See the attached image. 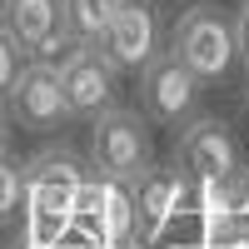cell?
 <instances>
[{
  "label": "cell",
  "mask_w": 249,
  "mask_h": 249,
  "mask_svg": "<svg viewBox=\"0 0 249 249\" xmlns=\"http://www.w3.org/2000/svg\"><path fill=\"white\" fill-rule=\"evenodd\" d=\"M170 50L190 65L204 85H219L239 60V40H234V20L219 5H190L175 30H170Z\"/></svg>",
  "instance_id": "cell-1"
},
{
  "label": "cell",
  "mask_w": 249,
  "mask_h": 249,
  "mask_svg": "<svg viewBox=\"0 0 249 249\" xmlns=\"http://www.w3.org/2000/svg\"><path fill=\"white\" fill-rule=\"evenodd\" d=\"M90 170L95 164H85L65 144L30 155L20 164V175H25V210L30 214H50V219H75V204H80V195L90 184Z\"/></svg>",
  "instance_id": "cell-2"
},
{
  "label": "cell",
  "mask_w": 249,
  "mask_h": 249,
  "mask_svg": "<svg viewBox=\"0 0 249 249\" xmlns=\"http://www.w3.org/2000/svg\"><path fill=\"white\" fill-rule=\"evenodd\" d=\"M90 164L100 175L115 179H140L155 164V144H150V115L140 110H105L90 120Z\"/></svg>",
  "instance_id": "cell-3"
},
{
  "label": "cell",
  "mask_w": 249,
  "mask_h": 249,
  "mask_svg": "<svg viewBox=\"0 0 249 249\" xmlns=\"http://www.w3.org/2000/svg\"><path fill=\"white\" fill-rule=\"evenodd\" d=\"M199 100H204V80L175 50H160L140 70V110L150 115V124H164V130L190 124L199 115Z\"/></svg>",
  "instance_id": "cell-4"
},
{
  "label": "cell",
  "mask_w": 249,
  "mask_h": 249,
  "mask_svg": "<svg viewBox=\"0 0 249 249\" xmlns=\"http://www.w3.org/2000/svg\"><path fill=\"white\" fill-rule=\"evenodd\" d=\"M5 110L20 130L35 135H55L65 120H75L70 100H65V80H60V65L50 60H25L15 75V85L5 90Z\"/></svg>",
  "instance_id": "cell-5"
},
{
  "label": "cell",
  "mask_w": 249,
  "mask_h": 249,
  "mask_svg": "<svg viewBox=\"0 0 249 249\" xmlns=\"http://www.w3.org/2000/svg\"><path fill=\"white\" fill-rule=\"evenodd\" d=\"M0 30L15 40V50L25 60H50L60 65L75 40L60 25V0H0Z\"/></svg>",
  "instance_id": "cell-6"
},
{
  "label": "cell",
  "mask_w": 249,
  "mask_h": 249,
  "mask_svg": "<svg viewBox=\"0 0 249 249\" xmlns=\"http://www.w3.org/2000/svg\"><path fill=\"white\" fill-rule=\"evenodd\" d=\"M175 164H179L190 179H234V175L244 170L239 140L230 135V124L214 120V115H195L190 124H179Z\"/></svg>",
  "instance_id": "cell-7"
},
{
  "label": "cell",
  "mask_w": 249,
  "mask_h": 249,
  "mask_svg": "<svg viewBox=\"0 0 249 249\" xmlns=\"http://www.w3.org/2000/svg\"><path fill=\"white\" fill-rule=\"evenodd\" d=\"M100 50L110 55V65L120 75H140L150 60L164 50V30H160V10L150 0H124L115 10L105 40H100Z\"/></svg>",
  "instance_id": "cell-8"
},
{
  "label": "cell",
  "mask_w": 249,
  "mask_h": 249,
  "mask_svg": "<svg viewBox=\"0 0 249 249\" xmlns=\"http://www.w3.org/2000/svg\"><path fill=\"white\" fill-rule=\"evenodd\" d=\"M60 80H65V100L80 120H95L120 105V70L100 45H75L60 60Z\"/></svg>",
  "instance_id": "cell-9"
},
{
  "label": "cell",
  "mask_w": 249,
  "mask_h": 249,
  "mask_svg": "<svg viewBox=\"0 0 249 249\" xmlns=\"http://www.w3.org/2000/svg\"><path fill=\"white\" fill-rule=\"evenodd\" d=\"M75 219L100 239V249H110L115 239L135 234V179L90 175L85 195H80V204H75Z\"/></svg>",
  "instance_id": "cell-10"
},
{
  "label": "cell",
  "mask_w": 249,
  "mask_h": 249,
  "mask_svg": "<svg viewBox=\"0 0 249 249\" xmlns=\"http://www.w3.org/2000/svg\"><path fill=\"white\" fill-rule=\"evenodd\" d=\"M195 195V179L179 170V164H164V170H144L135 179V234L144 239H160L164 230H170V219L184 210V199Z\"/></svg>",
  "instance_id": "cell-11"
},
{
  "label": "cell",
  "mask_w": 249,
  "mask_h": 249,
  "mask_svg": "<svg viewBox=\"0 0 249 249\" xmlns=\"http://www.w3.org/2000/svg\"><path fill=\"white\" fill-rule=\"evenodd\" d=\"M120 5L124 0H60V25L70 30L75 45H100Z\"/></svg>",
  "instance_id": "cell-12"
},
{
  "label": "cell",
  "mask_w": 249,
  "mask_h": 249,
  "mask_svg": "<svg viewBox=\"0 0 249 249\" xmlns=\"http://www.w3.org/2000/svg\"><path fill=\"white\" fill-rule=\"evenodd\" d=\"M204 249H249V219L234 214V219L210 224V239H204Z\"/></svg>",
  "instance_id": "cell-13"
},
{
  "label": "cell",
  "mask_w": 249,
  "mask_h": 249,
  "mask_svg": "<svg viewBox=\"0 0 249 249\" xmlns=\"http://www.w3.org/2000/svg\"><path fill=\"white\" fill-rule=\"evenodd\" d=\"M20 199H25V175H20V164L0 160V219H5Z\"/></svg>",
  "instance_id": "cell-14"
},
{
  "label": "cell",
  "mask_w": 249,
  "mask_h": 249,
  "mask_svg": "<svg viewBox=\"0 0 249 249\" xmlns=\"http://www.w3.org/2000/svg\"><path fill=\"white\" fill-rule=\"evenodd\" d=\"M15 75H20V50H15V40L0 30V100H5V90L15 85Z\"/></svg>",
  "instance_id": "cell-15"
},
{
  "label": "cell",
  "mask_w": 249,
  "mask_h": 249,
  "mask_svg": "<svg viewBox=\"0 0 249 249\" xmlns=\"http://www.w3.org/2000/svg\"><path fill=\"white\" fill-rule=\"evenodd\" d=\"M234 40H239V60L249 65V0L239 5V15H234Z\"/></svg>",
  "instance_id": "cell-16"
},
{
  "label": "cell",
  "mask_w": 249,
  "mask_h": 249,
  "mask_svg": "<svg viewBox=\"0 0 249 249\" xmlns=\"http://www.w3.org/2000/svg\"><path fill=\"white\" fill-rule=\"evenodd\" d=\"M10 124H15V120H10V110H5V100H0V160L10 155Z\"/></svg>",
  "instance_id": "cell-17"
},
{
  "label": "cell",
  "mask_w": 249,
  "mask_h": 249,
  "mask_svg": "<svg viewBox=\"0 0 249 249\" xmlns=\"http://www.w3.org/2000/svg\"><path fill=\"white\" fill-rule=\"evenodd\" d=\"M110 249H155V244L144 239V234H124V239H115Z\"/></svg>",
  "instance_id": "cell-18"
},
{
  "label": "cell",
  "mask_w": 249,
  "mask_h": 249,
  "mask_svg": "<svg viewBox=\"0 0 249 249\" xmlns=\"http://www.w3.org/2000/svg\"><path fill=\"white\" fill-rule=\"evenodd\" d=\"M239 214L249 219V170H239Z\"/></svg>",
  "instance_id": "cell-19"
},
{
  "label": "cell",
  "mask_w": 249,
  "mask_h": 249,
  "mask_svg": "<svg viewBox=\"0 0 249 249\" xmlns=\"http://www.w3.org/2000/svg\"><path fill=\"white\" fill-rule=\"evenodd\" d=\"M244 110H249V90H244Z\"/></svg>",
  "instance_id": "cell-20"
},
{
  "label": "cell",
  "mask_w": 249,
  "mask_h": 249,
  "mask_svg": "<svg viewBox=\"0 0 249 249\" xmlns=\"http://www.w3.org/2000/svg\"><path fill=\"white\" fill-rule=\"evenodd\" d=\"M55 249H60V244H55Z\"/></svg>",
  "instance_id": "cell-21"
}]
</instances>
